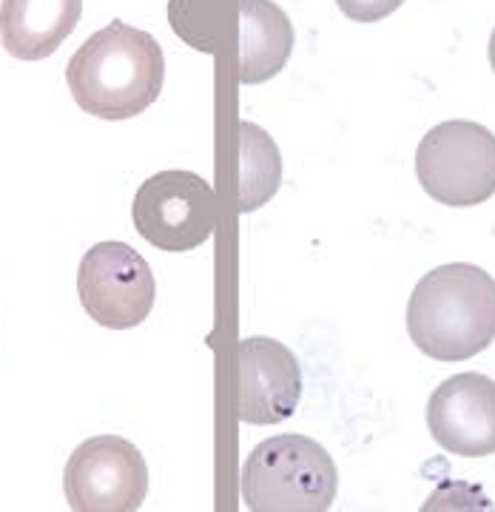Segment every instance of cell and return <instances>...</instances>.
Returning a JSON list of instances; mask_svg holds the SVG:
<instances>
[{
	"instance_id": "obj_1",
	"label": "cell",
	"mask_w": 495,
	"mask_h": 512,
	"mask_svg": "<svg viewBox=\"0 0 495 512\" xmlns=\"http://www.w3.org/2000/svg\"><path fill=\"white\" fill-rule=\"evenodd\" d=\"M66 83L86 114L109 123L131 120L163 94V49L143 29L111 20L74 52Z\"/></svg>"
},
{
	"instance_id": "obj_2",
	"label": "cell",
	"mask_w": 495,
	"mask_h": 512,
	"mask_svg": "<svg viewBox=\"0 0 495 512\" xmlns=\"http://www.w3.org/2000/svg\"><path fill=\"white\" fill-rule=\"evenodd\" d=\"M407 333L436 362L484 353L495 342V279L470 262L433 268L410 293Z\"/></svg>"
},
{
	"instance_id": "obj_3",
	"label": "cell",
	"mask_w": 495,
	"mask_h": 512,
	"mask_svg": "<svg viewBox=\"0 0 495 512\" xmlns=\"http://www.w3.org/2000/svg\"><path fill=\"white\" fill-rule=\"evenodd\" d=\"M239 490L248 512H328L339 493V470L316 439L282 433L248 453Z\"/></svg>"
},
{
	"instance_id": "obj_4",
	"label": "cell",
	"mask_w": 495,
	"mask_h": 512,
	"mask_svg": "<svg viewBox=\"0 0 495 512\" xmlns=\"http://www.w3.org/2000/svg\"><path fill=\"white\" fill-rule=\"evenodd\" d=\"M416 177L441 205L473 208L495 197V134L473 120L433 126L416 148Z\"/></svg>"
},
{
	"instance_id": "obj_5",
	"label": "cell",
	"mask_w": 495,
	"mask_h": 512,
	"mask_svg": "<svg viewBox=\"0 0 495 512\" xmlns=\"http://www.w3.org/2000/svg\"><path fill=\"white\" fill-rule=\"evenodd\" d=\"M217 191L194 171H160L137 188L131 220L148 245L185 254L208 242L220 217Z\"/></svg>"
},
{
	"instance_id": "obj_6",
	"label": "cell",
	"mask_w": 495,
	"mask_h": 512,
	"mask_svg": "<svg viewBox=\"0 0 495 512\" xmlns=\"http://www.w3.org/2000/svg\"><path fill=\"white\" fill-rule=\"evenodd\" d=\"M77 296L100 328L143 325L157 299V279L143 256L126 242H97L77 268Z\"/></svg>"
},
{
	"instance_id": "obj_7",
	"label": "cell",
	"mask_w": 495,
	"mask_h": 512,
	"mask_svg": "<svg viewBox=\"0 0 495 512\" xmlns=\"http://www.w3.org/2000/svg\"><path fill=\"white\" fill-rule=\"evenodd\" d=\"M72 512H137L148 495L143 453L120 436H94L74 450L63 470Z\"/></svg>"
},
{
	"instance_id": "obj_8",
	"label": "cell",
	"mask_w": 495,
	"mask_h": 512,
	"mask_svg": "<svg viewBox=\"0 0 495 512\" xmlns=\"http://www.w3.org/2000/svg\"><path fill=\"white\" fill-rule=\"evenodd\" d=\"M302 399V367L294 350L268 336H248L237 353V416L245 424L291 419Z\"/></svg>"
},
{
	"instance_id": "obj_9",
	"label": "cell",
	"mask_w": 495,
	"mask_h": 512,
	"mask_svg": "<svg viewBox=\"0 0 495 512\" xmlns=\"http://www.w3.org/2000/svg\"><path fill=\"white\" fill-rule=\"evenodd\" d=\"M430 436L447 453L484 458L495 453V379L484 373H456L430 393Z\"/></svg>"
},
{
	"instance_id": "obj_10",
	"label": "cell",
	"mask_w": 495,
	"mask_h": 512,
	"mask_svg": "<svg viewBox=\"0 0 495 512\" xmlns=\"http://www.w3.org/2000/svg\"><path fill=\"white\" fill-rule=\"evenodd\" d=\"M83 0H0V43L18 60H46L72 35Z\"/></svg>"
},
{
	"instance_id": "obj_11",
	"label": "cell",
	"mask_w": 495,
	"mask_h": 512,
	"mask_svg": "<svg viewBox=\"0 0 495 512\" xmlns=\"http://www.w3.org/2000/svg\"><path fill=\"white\" fill-rule=\"evenodd\" d=\"M294 52V26L274 0H239V80L265 83Z\"/></svg>"
},
{
	"instance_id": "obj_12",
	"label": "cell",
	"mask_w": 495,
	"mask_h": 512,
	"mask_svg": "<svg viewBox=\"0 0 495 512\" xmlns=\"http://www.w3.org/2000/svg\"><path fill=\"white\" fill-rule=\"evenodd\" d=\"M282 183V157L274 137L254 123H239V214H251L274 197Z\"/></svg>"
},
{
	"instance_id": "obj_13",
	"label": "cell",
	"mask_w": 495,
	"mask_h": 512,
	"mask_svg": "<svg viewBox=\"0 0 495 512\" xmlns=\"http://www.w3.org/2000/svg\"><path fill=\"white\" fill-rule=\"evenodd\" d=\"M419 512H495L490 495L473 481H441Z\"/></svg>"
},
{
	"instance_id": "obj_14",
	"label": "cell",
	"mask_w": 495,
	"mask_h": 512,
	"mask_svg": "<svg viewBox=\"0 0 495 512\" xmlns=\"http://www.w3.org/2000/svg\"><path fill=\"white\" fill-rule=\"evenodd\" d=\"M404 0H336L339 12L356 23H379L390 18Z\"/></svg>"
},
{
	"instance_id": "obj_15",
	"label": "cell",
	"mask_w": 495,
	"mask_h": 512,
	"mask_svg": "<svg viewBox=\"0 0 495 512\" xmlns=\"http://www.w3.org/2000/svg\"><path fill=\"white\" fill-rule=\"evenodd\" d=\"M487 55H490V66H493V72H495V29H493V35H490V46H487Z\"/></svg>"
}]
</instances>
